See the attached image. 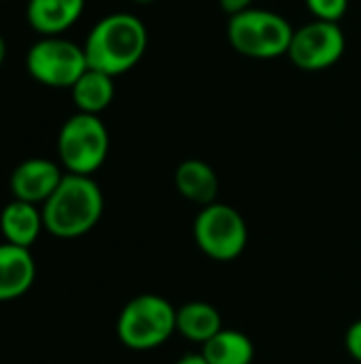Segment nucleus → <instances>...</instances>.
Segmentation results:
<instances>
[{
  "label": "nucleus",
  "mask_w": 361,
  "mask_h": 364,
  "mask_svg": "<svg viewBox=\"0 0 361 364\" xmlns=\"http://www.w3.org/2000/svg\"><path fill=\"white\" fill-rule=\"evenodd\" d=\"M174 186L179 194L196 205H213L219 194V177L204 160H185L174 171Z\"/></svg>",
  "instance_id": "13"
},
{
  "label": "nucleus",
  "mask_w": 361,
  "mask_h": 364,
  "mask_svg": "<svg viewBox=\"0 0 361 364\" xmlns=\"http://www.w3.org/2000/svg\"><path fill=\"white\" fill-rule=\"evenodd\" d=\"M40 211L49 235L57 239H77L94 230L100 222L104 196L91 177L64 173L60 186Z\"/></svg>",
  "instance_id": "2"
},
{
  "label": "nucleus",
  "mask_w": 361,
  "mask_h": 364,
  "mask_svg": "<svg viewBox=\"0 0 361 364\" xmlns=\"http://www.w3.org/2000/svg\"><path fill=\"white\" fill-rule=\"evenodd\" d=\"M223 328L221 314L206 301H191L177 309V333L194 343L204 346Z\"/></svg>",
  "instance_id": "14"
},
{
  "label": "nucleus",
  "mask_w": 361,
  "mask_h": 364,
  "mask_svg": "<svg viewBox=\"0 0 361 364\" xmlns=\"http://www.w3.org/2000/svg\"><path fill=\"white\" fill-rule=\"evenodd\" d=\"M87 68L83 47L64 36H40L26 53L28 75L53 90H70Z\"/></svg>",
  "instance_id": "6"
},
{
  "label": "nucleus",
  "mask_w": 361,
  "mask_h": 364,
  "mask_svg": "<svg viewBox=\"0 0 361 364\" xmlns=\"http://www.w3.org/2000/svg\"><path fill=\"white\" fill-rule=\"evenodd\" d=\"M251 2H253V0H219V6L232 17V15H236V13H243V11H247V9H251Z\"/></svg>",
  "instance_id": "19"
},
{
  "label": "nucleus",
  "mask_w": 361,
  "mask_h": 364,
  "mask_svg": "<svg viewBox=\"0 0 361 364\" xmlns=\"http://www.w3.org/2000/svg\"><path fill=\"white\" fill-rule=\"evenodd\" d=\"M36 279V264L26 247L0 245V303L23 296Z\"/></svg>",
  "instance_id": "11"
},
{
  "label": "nucleus",
  "mask_w": 361,
  "mask_h": 364,
  "mask_svg": "<svg viewBox=\"0 0 361 364\" xmlns=\"http://www.w3.org/2000/svg\"><path fill=\"white\" fill-rule=\"evenodd\" d=\"M291 23L268 9H247L228 21V41L240 55L255 60H272L287 55L291 45Z\"/></svg>",
  "instance_id": "4"
},
{
  "label": "nucleus",
  "mask_w": 361,
  "mask_h": 364,
  "mask_svg": "<svg viewBox=\"0 0 361 364\" xmlns=\"http://www.w3.org/2000/svg\"><path fill=\"white\" fill-rule=\"evenodd\" d=\"M85 0H28L26 21L40 36H62L83 15Z\"/></svg>",
  "instance_id": "10"
},
{
  "label": "nucleus",
  "mask_w": 361,
  "mask_h": 364,
  "mask_svg": "<svg viewBox=\"0 0 361 364\" xmlns=\"http://www.w3.org/2000/svg\"><path fill=\"white\" fill-rule=\"evenodd\" d=\"M147 28L130 13L102 17L83 43L87 66L111 77L132 70L147 51Z\"/></svg>",
  "instance_id": "1"
},
{
  "label": "nucleus",
  "mask_w": 361,
  "mask_h": 364,
  "mask_svg": "<svg viewBox=\"0 0 361 364\" xmlns=\"http://www.w3.org/2000/svg\"><path fill=\"white\" fill-rule=\"evenodd\" d=\"M345 47L347 38L338 23L313 19L294 30L287 55L300 70L319 73L334 66L343 58Z\"/></svg>",
  "instance_id": "8"
},
{
  "label": "nucleus",
  "mask_w": 361,
  "mask_h": 364,
  "mask_svg": "<svg viewBox=\"0 0 361 364\" xmlns=\"http://www.w3.org/2000/svg\"><path fill=\"white\" fill-rule=\"evenodd\" d=\"M177 333V307L160 294H138L117 318V337L132 352H151Z\"/></svg>",
  "instance_id": "3"
},
{
  "label": "nucleus",
  "mask_w": 361,
  "mask_h": 364,
  "mask_svg": "<svg viewBox=\"0 0 361 364\" xmlns=\"http://www.w3.org/2000/svg\"><path fill=\"white\" fill-rule=\"evenodd\" d=\"M4 58H6V41H4V36L0 34V66H2Z\"/></svg>",
  "instance_id": "21"
},
{
  "label": "nucleus",
  "mask_w": 361,
  "mask_h": 364,
  "mask_svg": "<svg viewBox=\"0 0 361 364\" xmlns=\"http://www.w3.org/2000/svg\"><path fill=\"white\" fill-rule=\"evenodd\" d=\"M194 239L204 256L217 262H230L245 252L249 230L240 211L226 203H213L196 215Z\"/></svg>",
  "instance_id": "7"
},
{
  "label": "nucleus",
  "mask_w": 361,
  "mask_h": 364,
  "mask_svg": "<svg viewBox=\"0 0 361 364\" xmlns=\"http://www.w3.org/2000/svg\"><path fill=\"white\" fill-rule=\"evenodd\" d=\"M134 2H138V4H149V2H155V0H134Z\"/></svg>",
  "instance_id": "22"
},
{
  "label": "nucleus",
  "mask_w": 361,
  "mask_h": 364,
  "mask_svg": "<svg viewBox=\"0 0 361 364\" xmlns=\"http://www.w3.org/2000/svg\"><path fill=\"white\" fill-rule=\"evenodd\" d=\"M64 173L57 162L45 158H30L17 164L9 177V188L15 200L30 205H45L60 186Z\"/></svg>",
  "instance_id": "9"
},
{
  "label": "nucleus",
  "mask_w": 361,
  "mask_h": 364,
  "mask_svg": "<svg viewBox=\"0 0 361 364\" xmlns=\"http://www.w3.org/2000/svg\"><path fill=\"white\" fill-rule=\"evenodd\" d=\"M109 130L98 115L74 113L57 134V158L66 173L91 177L109 156Z\"/></svg>",
  "instance_id": "5"
},
{
  "label": "nucleus",
  "mask_w": 361,
  "mask_h": 364,
  "mask_svg": "<svg viewBox=\"0 0 361 364\" xmlns=\"http://www.w3.org/2000/svg\"><path fill=\"white\" fill-rule=\"evenodd\" d=\"M345 346H347V352L349 356L361 364V320L353 322L347 331V337H345Z\"/></svg>",
  "instance_id": "18"
},
{
  "label": "nucleus",
  "mask_w": 361,
  "mask_h": 364,
  "mask_svg": "<svg viewBox=\"0 0 361 364\" xmlns=\"http://www.w3.org/2000/svg\"><path fill=\"white\" fill-rule=\"evenodd\" d=\"M115 77L87 68L79 81L70 87L72 102L79 113H89V115H100L115 98Z\"/></svg>",
  "instance_id": "15"
},
{
  "label": "nucleus",
  "mask_w": 361,
  "mask_h": 364,
  "mask_svg": "<svg viewBox=\"0 0 361 364\" xmlns=\"http://www.w3.org/2000/svg\"><path fill=\"white\" fill-rule=\"evenodd\" d=\"M209 364H251L255 358L253 341L234 328H221L200 352Z\"/></svg>",
  "instance_id": "16"
},
{
  "label": "nucleus",
  "mask_w": 361,
  "mask_h": 364,
  "mask_svg": "<svg viewBox=\"0 0 361 364\" xmlns=\"http://www.w3.org/2000/svg\"><path fill=\"white\" fill-rule=\"evenodd\" d=\"M40 230H45L43 211L36 205L23 203V200H11L0 211V232L6 239V243L26 247L34 245Z\"/></svg>",
  "instance_id": "12"
},
{
  "label": "nucleus",
  "mask_w": 361,
  "mask_h": 364,
  "mask_svg": "<svg viewBox=\"0 0 361 364\" xmlns=\"http://www.w3.org/2000/svg\"><path fill=\"white\" fill-rule=\"evenodd\" d=\"M304 2L315 19L332 21V23H338L349 9V0H304Z\"/></svg>",
  "instance_id": "17"
},
{
  "label": "nucleus",
  "mask_w": 361,
  "mask_h": 364,
  "mask_svg": "<svg viewBox=\"0 0 361 364\" xmlns=\"http://www.w3.org/2000/svg\"><path fill=\"white\" fill-rule=\"evenodd\" d=\"M174 364H209V363H206V358H204L202 354H187V356L179 358Z\"/></svg>",
  "instance_id": "20"
}]
</instances>
